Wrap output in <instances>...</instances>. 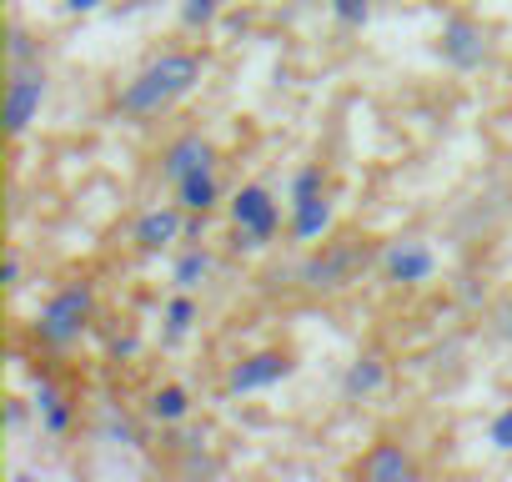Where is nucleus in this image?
Listing matches in <instances>:
<instances>
[{"label": "nucleus", "instance_id": "obj_1", "mask_svg": "<svg viewBox=\"0 0 512 482\" xmlns=\"http://www.w3.org/2000/svg\"><path fill=\"white\" fill-rule=\"evenodd\" d=\"M206 51L196 46H166L156 51L121 91H116V116L126 121H161L166 111H176L206 76Z\"/></svg>", "mask_w": 512, "mask_h": 482}, {"label": "nucleus", "instance_id": "obj_2", "mask_svg": "<svg viewBox=\"0 0 512 482\" xmlns=\"http://www.w3.org/2000/svg\"><path fill=\"white\" fill-rule=\"evenodd\" d=\"M377 252L362 231H337V236H322L317 247H307L302 267H297V287L307 297H342L352 292L372 267H377Z\"/></svg>", "mask_w": 512, "mask_h": 482}, {"label": "nucleus", "instance_id": "obj_3", "mask_svg": "<svg viewBox=\"0 0 512 482\" xmlns=\"http://www.w3.org/2000/svg\"><path fill=\"white\" fill-rule=\"evenodd\" d=\"M91 322H96V282H66L41 302V312L31 322V337L51 352H66L91 332Z\"/></svg>", "mask_w": 512, "mask_h": 482}, {"label": "nucleus", "instance_id": "obj_4", "mask_svg": "<svg viewBox=\"0 0 512 482\" xmlns=\"http://www.w3.org/2000/svg\"><path fill=\"white\" fill-rule=\"evenodd\" d=\"M231 247L236 252H267L282 236V201L267 181H246L231 196Z\"/></svg>", "mask_w": 512, "mask_h": 482}, {"label": "nucleus", "instance_id": "obj_5", "mask_svg": "<svg viewBox=\"0 0 512 482\" xmlns=\"http://www.w3.org/2000/svg\"><path fill=\"white\" fill-rule=\"evenodd\" d=\"M497 41H492V26H482L472 11H452L442 26H437V41H432V56L457 71V76H472L492 61Z\"/></svg>", "mask_w": 512, "mask_h": 482}, {"label": "nucleus", "instance_id": "obj_6", "mask_svg": "<svg viewBox=\"0 0 512 482\" xmlns=\"http://www.w3.org/2000/svg\"><path fill=\"white\" fill-rule=\"evenodd\" d=\"M46 96H51V71H46V61L6 66V131H11V141H21V136L41 121Z\"/></svg>", "mask_w": 512, "mask_h": 482}, {"label": "nucleus", "instance_id": "obj_7", "mask_svg": "<svg viewBox=\"0 0 512 482\" xmlns=\"http://www.w3.org/2000/svg\"><path fill=\"white\" fill-rule=\"evenodd\" d=\"M377 277L387 287H427L437 277V252L427 236H392L377 252Z\"/></svg>", "mask_w": 512, "mask_h": 482}, {"label": "nucleus", "instance_id": "obj_8", "mask_svg": "<svg viewBox=\"0 0 512 482\" xmlns=\"http://www.w3.org/2000/svg\"><path fill=\"white\" fill-rule=\"evenodd\" d=\"M287 377H297V357L287 352V347H256V352H246V357H236L231 367H226V392L231 397H251V392H272V387H282Z\"/></svg>", "mask_w": 512, "mask_h": 482}, {"label": "nucleus", "instance_id": "obj_9", "mask_svg": "<svg viewBox=\"0 0 512 482\" xmlns=\"http://www.w3.org/2000/svg\"><path fill=\"white\" fill-rule=\"evenodd\" d=\"M181 236H186V206H181V201H156V206H146V211L136 216L131 247H136L141 257H156V252H171Z\"/></svg>", "mask_w": 512, "mask_h": 482}, {"label": "nucleus", "instance_id": "obj_10", "mask_svg": "<svg viewBox=\"0 0 512 482\" xmlns=\"http://www.w3.org/2000/svg\"><path fill=\"white\" fill-rule=\"evenodd\" d=\"M417 472H422V462L397 437H377L372 452L357 462V477H367V482H412Z\"/></svg>", "mask_w": 512, "mask_h": 482}, {"label": "nucleus", "instance_id": "obj_11", "mask_svg": "<svg viewBox=\"0 0 512 482\" xmlns=\"http://www.w3.org/2000/svg\"><path fill=\"white\" fill-rule=\"evenodd\" d=\"M201 166H216V146H211L201 131H181V136L166 141V151H161V181H166V186L186 181V176L201 171Z\"/></svg>", "mask_w": 512, "mask_h": 482}, {"label": "nucleus", "instance_id": "obj_12", "mask_svg": "<svg viewBox=\"0 0 512 482\" xmlns=\"http://www.w3.org/2000/svg\"><path fill=\"white\" fill-rule=\"evenodd\" d=\"M332 221H337V201H332V191H317V196L287 206V236L297 241V247H317L322 236H332Z\"/></svg>", "mask_w": 512, "mask_h": 482}, {"label": "nucleus", "instance_id": "obj_13", "mask_svg": "<svg viewBox=\"0 0 512 482\" xmlns=\"http://www.w3.org/2000/svg\"><path fill=\"white\" fill-rule=\"evenodd\" d=\"M387 382H392L387 357L367 347V352H357V357L347 362V372H342V397H347V402H372L377 392H387Z\"/></svg>", "mask_w": 512, "mask_h": 482}, {"label": "nucleus", "instance_id": "obj_14", "mask_svg": "<svg viewBox=\"0 0 512 482\" xmlns=\"http://www.w3.org/2000/svg\"><path fill=\"white\" fill-rule=\"evenodd\" d=\"M31 402H36V422H41V432H46L51 442L71 437V427H76V402H71V392H61L51 377H41L36 392H31Z\"/></svg>", "mask_w": 512, "mask_h": 482}, {"label": "nucleus", "instance_id": "obj_15", "mask_svg": "<svg viewBox=\"0 0 512 482\" xmlns=\"http://www.w3.org/2000/svg\"><path fill=\"white\" fill-rule=\"evenodd\" d=\"M171 196H176L191 216H211V211L221 206V171H216V166H201V171H191L186 181H176Z\"/></svg>", "mask_w": 512, "mask_h": 482}, {"label": "nucleus", "instance_id": "obj_16", "mask_svg": "<svg viewBox=\"0 0 512 482\" xmlns=\"http://www.w3.org/2000/svg\"><path fill=\"white\" fill-rule=\"evenodd\" d=\"M196 322H201V302H196V292L171 287V297H166V307H161V342H166V347H181V342L196 332Z\"/></svg>", "mask_w": 512, "mask_h": 482}, {"label": "nucleus", "instance_id": "obj_17", "mask_svg": "<svg viewBox=\"0 0 512 482\" xmlns=\"http://www.w3.org/2000/svg\"><path fill=\"white\" fill-rule=\"evenodd\" d=\"M211 277H216V252L201 247V241H186V247L176 252V262H171V287H181V292H201Z\"/></svg>", "mask_w": 512, "mask_h": 482}, {"label": "nucleus", "instance_id": "obj_18", "mask_svg": "<svg viewBox=\"0 0 512 482\" xmlns=\"http://www.w3.org/2000/svg\"><path fill=\"white\" fill-rule=\"evenodd\" d=\"M191 407H196V397H191L186 382H161V387H151V397H146V417H151L156 427H181V422L191 417Z\"/></svg>", "mask_w": 512, "mask_h": 482}, {"label": "nucleus", "instance_id": "obj_19", "mask_svg": "<svg viewBox=\"0 0 512 482\" xmlns=\"http://www.w3.org/2000/svg\"><path fill=\"white\" fill-rule=\"evenodd\" d=\"M317 191H332V171H327V161H302L287 176V206H297V201H307Z\"/></svg>", "mask_w": 512, "mask_h": 482}, {"label": "nucleus", "instance_id": "obj_20", "mask_svg": "<svg viewBox=\"0 0 512 482\" xmlns=\"http://www.w3.org/2000/svg\"><path fill=\"white\" fill-rule=\"evenodd\" d=\"M31 61H46V46L41 36H31L21 21H11V41H6V66H31Z\"/></svg>", "mask_w": 512, "mask_h": 482}, {"label": "nucleus", "instance_id": "obj_21", "mask_svg": "<svg viewBox=\"0 0 512 482\" xmlns=\"http://www.w3.org/2000/svg\"><path fill=\"white\" fill-rule=\"evenodd\" d=\"M216 16H221V0H176V21H181V31H211Z\"/></svg>", "mask_w": 512, "mask_h": 482}, {"label": "nucleus", "instance_id": "obj_22", "mask_svg": "<svg viewBox=\"0 0 512 482\" xmlns=\"http://www.w3.org/2000/svg\"><path fill=\"white\" fill-rule=\"evenodd\" d=\"M327 11L342 31H362L372 21V0H327Z\"/></svg>", "mask_w": 512, "mask_h": 482}, {"label": "nucleus", "instance_id": "obj_23", "mask_svg": "<svg viewBox=\"0 0 512 482\" xmlns=\"http://www.w3.org/2000/svg\"><path fill=\"white\" fill-rule=\"evenodd\" d=\"M487 442H492L497 452H507V457H512V407L492 412V422H487Z\"/></svg>", "mask_w": 512, "mask_h": 482}, {"label": "nucleus", "instance_id": "obj_24", "mask_svg": "<svg viewBox=\"0 0 512 482\" xmlns=\"http://www.w3.org/2000/svg\"><path fill=\"white\" fill-rule=\"evenodd\" d=\"M492 332H497V337L512 347V292H507V297L492 307Z\"/></svg>", "mask_w": 512, "mask_h": 482}, {"label": "nucleus", "instance_id": "obj_25", "mask_svg": "<svg viewBox=\"0 0 512 482\" xmlns=\"http://www.w3.org/2000/svg\"><path fill=\"white\" fill-rule=\"evenodd\" d=\"M31 412H36V402H26V397H11V407H6V427H11V432H21V427L31 422Z\"/></svg>", "mask_w": 512, "mask_h": 482}, {"label": "nucleus", "instance_id": "obj_26", "mask_svg": "<svg viewBox=\"0 0 512 482\" xmlns=\"http://www.w3.org/2000/svg\"><path fill=\"white\" fill-rule=\"evenodd\" d=\"M136 352H141V337H136V332H126V337H116V342H111V357H121V362H126V357H136Z\"/></svg>", "mask_w": 512, "mask_h": 482}, {"label": "nucleus", "instance_id": "obj_27", "mask_svg": "<svg viewBox=\"0 0 512 482\" xmlns=\"http://www.w3.org/2000/svg\"><path fill=\"white\" fill-rule=\"evenodd\" d=\"M21 267H26V262H21V252L11 247V252H6V287H11V292L21 287Z\"/></svg>", "mask_w": 512, "mask_h": 482}, {"label": "nucleus", "instance_id": "obj_28", "mask_svg": "<svg viewBox=\"0 0 512 482\" xmlns=\"http://www.w3.org/2000/svg\"><path fill=\"white\" fill-rule=\"evenodd\" d=\"M106 0H61V11L66 16H91V11H101Z\"/></svg>", "mask_w": 512, "mask_h": 482}]
</instances>
